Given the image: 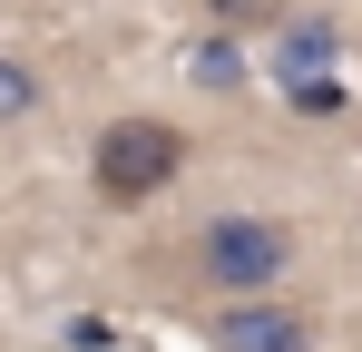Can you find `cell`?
Wrapping results in <instances>:
<instances>
[{
	"mask_svg": "<svg viewBox=\"0 0 362 352\" xmlns=\"http://www.w3.org/2000/svg\"><path fill=\"white\" fill-rule=\"evenodd\" d=\"M177 167H186V127H167V117H108L88 147V186L108 206H157Z\"/></svg>",
	"mask_w": 362,
	"mask_h": 352,
	"instance_id": "1",
	"label": "cell"
},
{
	"mask_svg": "<svg viewBox=\"0 0 362 352\" xmlns=\"http://www.w3.org/2000/svg\"><path fill=\"white\" fill-rule=\"evenodd\" d=\"M30 98H40V88H30V69H10V59H0V117H20Z\"/></svg>",
	"mask_w": 362,
	"mask_h": 352,
	"instance_id": "5",
	"label": "cell"
},
{
	"mask_svg": "<svg viewBox=\"0 0 362 352\" xmlns=\"http://www.w3.org/2000/svg\"><path fill=\"white\" fill-rule=\"evenodd\" d=\"M206 20L216 30H264V20H284V0H206Z\"/></svg>",
	"mask_w": 362,
	"mask_h": 352,
	"instance_id": "4",
	"label": "cell"
},
{
	"mask_svg": "<svg viewBox=\"0 0 362 352\" xmlns=\"http://www.w3.org/2000/svg\"><path fill=\"white\" fill-rule=\"evenodd\" d=\"M284 264H294V235L274 225V216H216V225L186 245V274L206 293H274Z\"/></svg>",
	"mask_w": 362,
	"mask_h": 352,
	"instance_id": "2",
	"label": "cell"
},
{
	"mask_svg": "<svg viewBox=\"0 0 362 352\" xmlns=\"http://www.w3.org/2000/svg\"><path fill=\"white\" fill-rule=\"evenodd\" d=\"M216 352H313V313L284 293H235L216 313Z\"/></svg>",
	"mask_w": 362,
	"mask_h": 352,
	"instance_id": "3",
	"label": "cell"
}]
</instances>
